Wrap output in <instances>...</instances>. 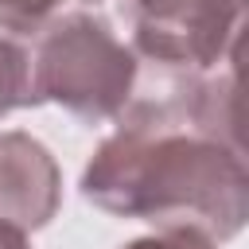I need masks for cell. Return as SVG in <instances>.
I'll list each match as a JSON object with an SVG mask.
<instances>
[{
  "mask_svg": "<svg viewBox=\"0 0 249 249\" xmlns=\"http://www.w3.org/2000/svg\"><path fill=\"white\" fill-rule=\"evenodd\" d=\"M0 249H31V241H27V233H19V230L0 222Z\"/></svg>",
  "mask_w": 249,
  "mask_h": 249,
  "instance_id": "ba28073f",
  "label": "cell"
},
{
  "mask_svg": "<svg viewBox=\"0 0 249 249\" xmlns=\"http://www.w3.org/2000/svg\"><path fill=\"white\" fill-rule=\"evenodd\" d=\"M35 105H58L86 124L117 121L136 89V54L93 8H74L35 35Z\"/></svg>",
  "mask_w": 249,
  "mask_h": 249,
  "instance_id": "7a4b0ae2",
  "label": "cell"
},
{
  "mask_svg": "<svg viewBox=\"0 0 249 249\" xmlns=\"http://www.w3.org/2000/svg\"><path fill=\"white\" fill-rule=\"evenodd\" d=\"M31 105H35L31 54L12 35H0V121L16 109H31Z\"/></svg>",
  "mask_w": 249,
  "mask_h": 249,
  "instance_id": "5b68a950",
  "label": "cell"
},
{
  "mask_svg": "<svg viewBox=\"0 0 249 249\" xmlns=\"http://www.w3.org/2000/svg\"><path fill=\"white\" fill-rule=\"evenodd\" d=\"M82 198L113 218L195 230L222 245L249 218L245 148L226 144L195 117L187 86L128 101L121 124L82 167Z\"/></svg>",
  "mask_w": 249,
  "mask_h": 249,
  "instance_id": "6da1fadb",
  "label": "cell"
},
{
  "mask_svg": "<svg viewBox=\"0 0 249 249\" xmlns=\"http://www.w3.org/2000/svg\"><path fill=\"white\" fill-rule=\"evenodd\" d=\"M241 19L245 0H132V54L202 78L237 62Z\"/></svg>",
  "mask_w": 249,
  "mask_h": 249,
  "instance_id": "3957f363",
  "label": "cell"
},
{
  "mask_svg": "<svg viewBox=\"0 0 249 249\" xmlns=\"http://www.w3.org/2000/svg\"><path fill=\"white\" fill-rule=\"evenodd\" d=\"M121 249H218L210 237L195 233V230H156V233H144V237H132L128 245Z\"/></svg>",
  "mask_w": 249,
  "mask_h": 249,
  "instance_id": "52a82bcc",
  "label": "cell"
},
{
  "mask_svg": "<svg viewBox=\"0 0 249 249\" xmlns=\"http://www.w3.org/2000/svg\"><path fill=\"white\" fill-rule=\"evenodd\" d=\"M101 0H0V31L8 35H39L51 19L74 8H89Z\"/></svg>",
  "mask_w": 249,
  "mask_h": 249,
  "instance_id": "8992f818",
  "label": "cell"
},
{
  "mask_svg": "<svg viewBox=\"0 0 249 249\" xmlns=\"http://www.w3.org/2000/svg\"><path fill=\"white\" fill-rule=\"evenodd\" d=\"M62 206V167L54 152L23 132V128H4L0 132V222L35 233L54 222Z\"/></svg>",
  "mask_w": 249,
  "mask_h": 249,
  "instance_id": "277c9868",
  "label": "cell"
}]
</instances>
